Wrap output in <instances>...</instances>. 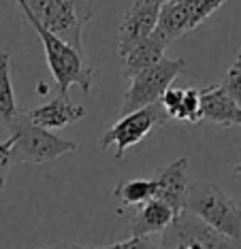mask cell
Returning <instances> with one entry per match:
<instances>
[{"label": "cell", "mask_w": 241, "mask_h": 249, "mask_svg": "<svg viewBox=\"0 0 241 249\" xmlns=\"http://www.w3.org/2000/svg\"><path fill=\"white\" fill-rule=\"evenodd\" d=\"M20 11L24 13V18L28 19V24L34 28V32L39 35L45 49V58H47V66L54 75L56 88L60 94H66L71 86L81 88L85 94L92 92L94 86V69L88 64L85 53H79L77 49H73L71 45L62 43L60 38H56L51 32H47L45 28L32 18V13L24 7L21 0H15Z\"/></svg>", "instance_id": "obj_1"}, {"label": "cell", "mask_w": 241, "mask_h": 249, "mask_svg": "<svg viewBox=\"0 0 241 249\" xmlns=\"http://www.w3.org/2000/svg\"><path fill=\"white\" fill-rule=\"evenodd\" d=\"M183 211L192 213L209 228L241 243V205L207 181H190Z\"/></svg>", "instance_id": "obj_2"}, {"label": "cell", "mask_w": 241, "mask_h": 249, "mask_svg": "<svg viewBox=\"0 0 241 249\" xmlns=\"http://www.w3.org/2000/svg\"><path fill=\"white\" fill-rule=\"evenodd\" d=\"M24 7L32 13V18L45 30L51 32L62 43L71 45L79 53H83L81 32L83 26L92 19L90 4L81 0H21Z\"/></svg>", "instance_id": "obj_3"}, {"label": "cell", "mask_w": 241, "mask_h": 249, "mask_svg": "<svg viewBox=\"0 0 241 249\" xmlns=\"http://www.w3.org/2000/svg\"><path fill=\"white\" fill-rule=\"evenodd\" d=\"M11 132V158L13 164L30 162V164H47L56 158L73 154L77 149L75 141L62 139L58 134L39 128L24 115V111L17 113V117L9 124Z\"/></svg>", "instance_id": "obj_4"}, {"label": "cell", "mask_w": 241, "mask_h": 249, "mask_svg": "<svg viewBox=\"0 0 241 249\" xmlns=\"http://www.w3.org/2000/svg\"><path fill=\"white\" fill-rule=\"evenodd\" d=\"M186 69H188V62L183 58H177V60L162 58L154 66L133 77L128 89L122 96V115L145 109L150 105H158L164 92L173 86V81L181 72H186Z\"/></svg>", "instance_id": "obj_5"}, {"label": "cell", "mask_w": 241, "mask_h": 249, "mask_svg": "<svg viewBox=\"0 0 241 249\" xmlns=\"http://www.w3.org/2000/svg\"><path fill=\"white\" fill-rule=\"evenodd\" d=\"M228 0H171L160 7L156 30L152 32L158 41L169 47L186 32L197 30Z\"/></svg>", "instance_id": "obj_6"}, {"label": "cell", "mask_w": 241, "mask_h": 249, "mask_svg": "<svg viewBox=\"0 0 241 249\" xmlns=\"http://www.w3.org/2000/svg\"><path fill=\"white\" fill-rule=\"evenodd\" d=\"M166 120H169V117H166V113L162 107H160V103L150 105L139 111H133V113H128V115H122L120 122H116L102 134L100 147L102 149H113V154H116V158L120 160V158H124V154L128 149L139 145L154 128L164 126Z\"/></svg>", "instance_id": "obj_7"}, {"label": "cell", "mask_w": 241, "mask_h": 249, "mask_svg": "<svg viewBox=\"0 0 241 249\" xmlns=\"http://www.w3.org/2000/svg\"><path fill=\"white\" fill-rule=\"evenodd\" d=\"M160 15V4L154 0H135L133 7L124 13L118 24V53L141 43L143 38L152 36L156 30Z\"/></svg>", "instance_id": "obj_8"}, {"label": "cell", "mask_w": 241, "mask_h": 249, "mask_svg": "<svg viewBox=\"0 0 241 249\" xmlns=\"http://www.w3.org/2000/svg\"><path fill=\"white\" fill-rule=\"evenodd\" d=\"M164 232L180 241H190L201 249H241V243L216 232L214 228H209L205 222H201L199 217H194L188 211L177 213V217L166 226Z\"/></svg>", "instance_id": "obj_9"}, {"label": "cell", "mask_w": 241, "mask_h": 249, "mask_svg": "<svg viewBox=\"0 0 241 249\" xmlns=\"http://www.w3.org/2000/svg\"><path fill=\"white\" fill-rule=\"evenodd\" d=\"M156 181V198L166 202L175 213L183 211V202L190 188V162L188 158H177L171 164L154 173Z\"/></svg>", "instance_id": "obj_10"}, {"label": "cell", "mask_w": 241, "mask_h": 249, "mask_svg": "<svg viewBox=\"0 0 241 249\" xmlns=\"http://www.w3.org/2000/svg\"><path fill=\"white\" fill-rule=\"evenodd\" d=\"M24 115L34 126L45 128L51 132V130H60L79 122L81 117H85V109L81 105H75L66 94H58L49 103L24 111Z\"/></svg>", "instance_id": "obj_11"}, {"label": "cell", "mask_w": 241, "mask_h": 249, "mask_svg": "<svg viewBox=\"0 0 241 249\" xmlns=\"http://www.w3.org/2000/svg\"><path fill=\"white\" fill-rule=\"evenodd\" d=\"M201 117L218 124V126H241V109L224 92L220 83L205 89H199Z\"/></svg>", "instance_id": "obj_12"}, {"label": "cell", "mask_w": 241, "mask_h": 249, "mask_svg": "<svg viewBox=\"0 0 241 249\" xmlns=\"http://www.w3.org/2000/svg\"><path fill=\"white\" fill-rule=\"evenodd\" d=\"M175 217L177 213L166 202L158 198L147 200L137 209L135 217L130 219V236H160Z\"/></svg>", "instance_id": "obj_13"}, {"label": "cell", "mask_w": 241, "mask_h": 249, "mask_svg": "<svg viewBox=\"0 0 241 249\" xmlns=\"http://www.w3.org/2000/svg\"><path fill=\"white\" fill-rule=\"evenodd\" d=\"M164 49H166V45L152 35V36L143 38L141 43L133 45L130 49L122 52L120 53V60H122V64H124V77L133 79L145 69L154 66L156 62L164 58Z\"/></svg>", "instance_id": "obj_14"}, {"label": "cell", "mask_w": 241, "mask_h": 249, "mask_svg": "<svg viewBox=\"0 0 241 249\" xmlns=\"http://www.w3.org/2000/svg\"><path fill=\"white\" fill-rule=\"evenodd\" d=\"M113 196L120 202L122 211L124 207H141L147 200L156 198V181L152 179H128V181H120L113 190Z\"/></svg>", "instance_id": "obj_15"}, {"label": "cell", "mask_w": 241, "mask_h": 249, "mask_svg": "<svg viewBox=\"0 0 241 249\" xmlns=\"http://www.w3.org/2000/svg\"><path fill=\"white\" fill-rule=\"evenodd\" d=\"M17 103L11 81V55L7 52H0V124L9 126L17 117Z\"/></svg>", "instance_id": "obj_16"}, {"label": "cell", "mask_w": 241, "mask_h": 249, "mask_svg": "<svg viewBox=\"0 0 241 249\" xmlns=\"http://www.w3.org/2000/svg\"><path fill=\"white\" fill-rule=\"evenodd\" d=\"M177 120L188 122V124H199L201 117V100H199V89H183V98H181V107L177 113Z\"/></svg>", "instance_id": "obj_17"}, {"label": "cell", "mask_w": 241, "mask_h": 249, "mask_svg": "<svg viewBox=\"0 0 241 249\" xmlns=\"http://www.w3.org/2000/svg\"><path fill=\"white\" fill-rule=\"evenodd\" d=\"M224 88V92L235 100V105L241 109V58H237L233 62V66L226 71L224 79L220 83Z\"/></svg>", "instance_id": "obj_18"}, {"label": "cell", "mask_w": 241, "mask_h": 249, "mask_svg": "<svg viewBox=\"0 0 241 249\" xmlns=\"http://www.w3.org/2000/svg\"><path fill=\"white\" fill-rule=\"evenodd\" d=\"M99 249H160V239L158 236H130L126 241L111 243Z\"/></svg>", "instance_id": "obj_19"}, {"label": "cell", "mask_w": 241, "mask_h": 249, "mask_svg": "<svg viewBox=\"0 0 241 249\" xmlns=\"http://www.w3.org/2000/svg\"><path fill=\"white\" fill-rule=\"evenodd\" d=\"M11 139L2 141L0 143V188H4V183H7V177L11 173V168H13V158H11Z\"/></svg>", "instance_id": "obj_20"}, {"label": "cell", "mask_w": 241, "mask_h": 249, "mask_svg": "<svg viewBox=\"0 0 241 249\" xmlns=\"http://www.w3.org/2000/svg\"><path fill=\"white\" fill-rule=\"evenodd\" d=\"M37 249H99V247H83V245H77V243L60 241V243H54V245H45V247H37Z\"/></svg>", "instance_id": "obj_21"}, {"label": "cell", "mask_w": 241, "mask_h": 249, "mask_svg": "<svg viewBox=\"0 0 241 249\" xmlns=\"http://www.w3.org/2000/svg\"><path fill=\"white\" fill-rule=\"evenodd\" d=\"M235 175H241V164H237V166H235Z\"/></svg>", "instance_id": "obj_22"}, {"label": "cell", "mask_w": 241, "mask_h": 249, "mask_svg": "<svg viewBox=\"0 0 241 249\" xmlns=\"http://www.w3.org/2000/svg\"><path fill=\"white\" fill-rule=\"evenodd\" d=\"M154 2H158V4H160V7H162V4H164V2H171V0H154Z\"/></svg>", "instance_id": "obj_23"}, {"label": "cell", "mask_w": 241, "mask_h": 249, "mask_svg": "<svg viewBox=\"0 0 241 249\" xmlns=\"http://www.w3.org/2000/svg\"><path fill=\"white\" fill-rule=\"evenodd\" d=\"M237 58H241V52H239V55H237Z\"/></svg>", "instance_id": "obj_24"}, {"label": "cell", "mask_w": 241, "mask_h": 249, "mask_svg": "<svg viewBox=\"0 0 241 249\" xmlns=\"http://www.w3.org/2000/svg\"><path fill=\"white\" fill-rule=\"evenodd\" d=\"M75 2H81V0H75Z\"/></svg>", "instance_id": "obj_25"}]
</instances>
